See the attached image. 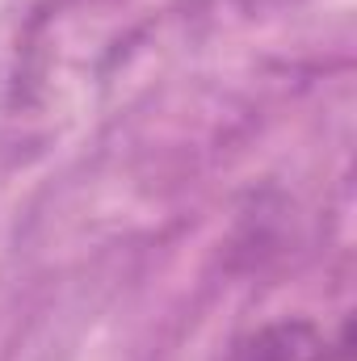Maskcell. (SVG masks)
<instances>
[{
    "label": "cell",
    "instance_id": "6da1fadb",
    "mask_svg": "<svg viewBox=\"0 0 357 361\" xmlns=\"http://www.w3.org/2000/svg\"><path fill=\"white\" fill-rule=\"evenodd\" d=\"M307 328L303 324H277V328H265L257 332L248 345H240L236 361H307Z\"/></svg>",
    "mask_w": 357,
    "mask_h": 361
}]
</instances>
